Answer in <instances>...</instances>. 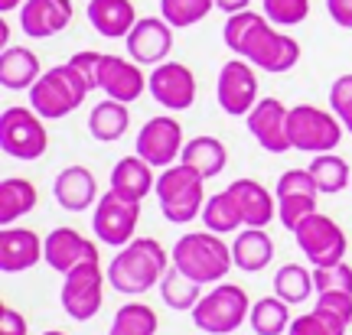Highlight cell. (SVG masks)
I'll list each match as a JSON object with an SVG mask.
<instances>
[{
	"instance_id": "1",
	"label": "cell",
	"mask_w": 352,
	"mask_h": 335,
	"mask_svg": "<svg viewBox=\"0 0 352 335\" xmlns=\"http://www.w3.org/2000/svg\"><path fill=\"white\" fill-rule=\"evenodd\" d=\"M173 257L157 238H134L131 244L118 248L114 261L108 264V284L124 293V297H140L153 286H160L164 273L170 270Z\"/></svg>"
},
{
	"instance_id": "2",
	"label": "cell",
	"mask_w": 352,
	"mask_h": 335,
	"mask_svg": "<svg viewBox=\"0 0 352 335\" xmlns=\"http://www.w3.org/2000/svg\"><path fill=\"white\" fill-rule=\"evenodd\" d=\"M170 257H173V267H179L189 280H196L202 286L222 284L228 270L235 267L232 244H226L222 235H215V231H189V235H183L173 244Z\"/></svg>"
},
{
	"instance_id": "3",
	"label": "cell",
	"mask_w": 352,
	"mask_h": 335,
	"mask_svg": "<svg viewBox=\"0 0 352 335\" xmlns=\"http://www.w3.org/2000/svg\"><path fill=\"white\" fill-rule=\"evenodd\" d=\"M202 183H206V179H202L192 166H186V163H173V166H166V170L157 173L153 196L160 202V211H164L166 222L189 224L192 218H199L202 205L209 199Z\"/></svg>"
},
{
	"instance_id": "4",
	"label": "cell",
	"mask_w": 352,
	"mask_h": 335,
	"mask_svg": "<svg viewBox=\"0 0 352 335\" xmlns=\"http://www.w3.org/2000/svg\"><path fill=\"white\" fill-rule=\"evenodd\" d=\"M85 78L76 72L72 62L52 65L39 75V82L30 88V108L43 117V121H59V117H69V114L82 108V101L88 98Z\"/></svg>"
},
{
	"instance_id": "5",
	"label": "cell",
	"mask_w": 352,
	"mask_h": 335,
	"mask_svg": "<svg viewBox=\"0 0 352 335\" xmlns=\"http://www.w3.org/2000/svg\"><path fill=\"white\" fill-rule=\"evenodd\" d=\"M252 312V299L239 284H215L192 310V323L206 335H232Z\"/></svg>"
},
{
	"instance_id": "6",
	"label": "cell",
	"mask_w": 352,
	"mask_h": 335,
	"mask_svg": "<svg viewBox=\"0 0 352 335\" xmlns=\"http://www.w3.org/2000/svg\"><path fill=\"white\" fill-rule=\"evenodd\" d=\"M287 130H290V147L300 150V153H333L340 147L346 124L327 108H316V104H294L287 117Z\"/></svg>"
},
{
	"instance_id": "7",
	"label": "cell",
	"mask_w": 352,
	"mask_h": 335,
	"mask_svg": "<svg viewBox=\"0 0 352 335\" xmlns=\"http://www.w3.org/2000/svg\"><path fill=\"white\" fill-rule=\"evenodd\" d=\"M239 56L248 59L261 72L280 75V72H290L294 65L300 62V43L294 36H287V33H280L267 16H261L254 23V30L248 33V39L241 43Z\"/></svg>"
},
{
	"instance_id": "8",
	"label": "cell",
	"mask_w": 352,
	"mask_h": 335,
	"mask_svg": "<svg viewBox=\"0 0 352 335\" xmlns=\"http://www.w3.org/2000/svg\"><path fill=\"white\" fill-rule=\"evenodd\" d=\"M0 150L13 160L33 163L46 157L50 150V130L33 108H7L0 114Z\"/></svg>"
},
{
	"instance_id": "9",
	"label": "cell",
	"mask_w": 352,
	"mask_h": 335,
	"mask_svg": "<svg viewBox=\"0 0 352 335\" xmlns=\"http://www.w3.org/2000/svg\"><path fill=\"white\" fill-rule=\"evenodd\" d=\"M104 284H108V273L101 270L98 261L78 264L76 270H69L63 277V290H59V303L69 319L76 323H88L95 319L104 303Z\"/></svg>"
},
{
	"instance_id": "10",
	"label": "cell",
	"mask_w": 352,
	"mask_h": 335,
	"mask_svg": "<svg viewBox=\"0 0 352 335\" xmlns=\"http://www.w3.org/2000/svg\"><path fill=\"white\" fill-rule=\"evenodd\" d=\"M140 222V202L124 199L118 196L114 189H108L104 196L95 205V215H91V228H95V238L108 248H124L134 241V231H138Z\"/></svg>"
},
{
	"instance_id": "11",
	"label": "cell",
	"mask_w": 352,
	"mask_h": 335,
	"mask_svg": "<svg viewBox=\"0 0 352 335\" xmlns=\"http://www.w3.org/2000/svg\"><path fill=\"white\" fill-rule=\"evenodd\" d=\"M294 238L310 267H333V264L346 261V231L323 211H314L307 222H300Z\"/></svg>"
},
{
	"instance_id": "12",
	"label": "cell",
	"mask_w": 352,
	"mask_h": 335,
	"mask_svg": "<svg viewBox=\"0 0 352 335\" xmlns=\"http://www.w3.org/2000/svg\"><path fill=\"white\" fill-rule=\"evenodd\" d=\"M215 101L228 117H248L254 104H258V72L248 59H228L219 69V82H215Z\"/></svg>"
},
{
	"instance_id": "13",
	"label": "cell",
	"mask_w": 352,
	"mask_h": 335,
	"mask_svg": "<svg viewBox=\"0 0 352 335\" xmlns=\"http://www.w3.org/2000/svg\"><path fill=\"white\" fill-rule=\"evenodd\" d=\"M183 147H186L183 124L176 121L173 114H157V117H151L147 124L140 127L138 143H134L138 157H144L153 170H166V166L179 163Z\"/></svg>"
},
{
	"instance_id": "14",
	"label": "cell",
	"mask_w": 352,
	"mask_h": 335,
	"mask_svg": "<svg viewBox=\"0 0 352 335\" xmlns=\"http://www.w3.org/2000/svg\"><path fill=\"white\" fill-rule=\"evenodd\" d=\"M147 91L166 111H186L196 101V75L189 65L166 59V62L153 65V72L147 75Z\"/></svg>"
},
{
	"instance_id": "15",
	"label": "cell",
	"mask_w": 352,
	"mask_h": 335,
	"mask_svg": "<svg viewBox=\"0 0 352 335\" xmlns=\"http://www.w3.org/2000/svg\"><path fill=\"white\" fill-rule=\"evenodd\" d=\"M287 117H290V108L280 98H261L248 111L245 124H248V134L258 140L261 150H267V153H287V150H294L290 147Z\"/></svg>"
},
{
	"instance_id": "16",
	"label": "cell",
	"mask_w": 352,
	"mask_h": 335,
	"mask_svg": "<svg viewBox=\"0 0 352 335\" xmlns=\"http://www.w3.org/2000/svg\"><path fill=\"white\" fill-rule=\"evenodd\" d=\"M127 56L140 65H160L173 49V26L164 16H140L124 39Z\"/></svg>"
},
{
	"instance_id": "17",
	"label": "cell",
	"mask_w": 352,
	"mask_h": 335,
	"mask_svg": "<svg viewBox=\"0 0 352 335\" xmlns=\"http://www.w3.org/2000/svg\"><path fill=\"white\" fill-rule=\"evenodd\" d=\"M98 91H104V98L114 101H138L147 91V75L140 72V62H134L131 56H111L104 52V62H101V82Z\"/></svg>"
},
{
	"instance_id": "18",
	"label": "cell",
	"mask_w": 352,
	"mask_h": 335,
	"mask_svg": "<svg viewBox=\"0 0 352 335\" xmlns=\"http://www.w3.org/2000/svg\"><path fill=\"white\" fill-rule=\"evenodd\" d=\"M46 261V238H39L30 228H0V270L7 273H23Z\"/></svg>"
},
{
	"instance_id": "19",
	"label": "cell",
	"mask_w": 352,
	"mask_h": 335,
	"mask_svg": "<svg viewBox=\"0 0 352 335\" xmlns=\"http://www.w3.org/2000/svg\"><path fill=\"white\" fill-rule=\"evenodd\" d=\"M88 261H101L98 244L88 241L85 235H78L76 228H52L46 235V264H50L56 273H69L76 270L78 264Z\"/></svg>"
},
{
	"instance_id": "20",
	"label": "cell",
	"mask_w": 352,
	"mask_h": 335,
	"mask_svg": "<svg viewBox=\"0 0 352 335\" xmlns=\"http://www.w3.org/2000/svg\"><path fill=\"white\" fill-rule=\"evenodd\" d=\"M72 0H26L20 7V30L30 39H52L72 23Z\"/></svg>"
},
{
	"instance_id": "21",
	"label": "cell",
	"mask_w": 352,
	"mask_h": 335,
	"mask_svg": "<svg viewBox=\"0 0 352 335\" xmlns=\"http://www.w3.org/2000/svg\"><path fill=\"white\" fill-rule=\"evenodd\" d=\"M228 192L239 202V211L245 218V228H267L277 218V196H271V189L252 179V176H241L235 179Z\"/></svg>"
},
{
	"instance_id": "22",
	"label": "cell",
	"mask_w": 352,
	"mask_h": 335,
	"mask_svg": "<svg viewBox=\"0 0 352 335\" xmlns=\"http://www.w3.org/2000/svg\"><path fill=\"white\" fill-rule=\"evenodd\" d=\"M52 196L65 211H88V205H98V183L88 166H65L52 179Z\"/></svg>"
},
{
	"instance_id": "23",
	"label": "cell",
	"mask_w": 352,
	"mask_h": 335,
	"mask_svg": "<svg viewBox=\"0 0 352 335\" xmlns=\"http://www.w3.org/2000/svg\"><path fill=\"white\" fill-rule=\"evenodd\" d=\"M88 23L104 39H127L138 23V10L131 0H88Z\"/></svg>"
},
{
	"instance_id": "24",
	"label": "cell",
	"mask_w": 352,
	"mask_h": 335,
	"mask_svg": "<svg viewBox=\"0 0 352 335\" xmlns=\"http://www.w3.org/2000/svg\"><path fill=\"white\" fill-rule=\"evenodd\" d=\"M111 189L118 196L124 199H134V202H144L157 189V170L144 157H124V160L114 163L111 170Z\"/></svg>"
},
{
	"instance_id": "25",
	"label": "cell",
	"mask_w": 352,
	"mask_h": 335,
	"mask_svg": "<svg viewBox=\"0 0 352 335\" xmlns=\"http://www.w3.org/2000/svg\"><path fill=\"white\" fill-rule=\"evenodd\" d=\"M39 56L26 46H7L0 52V85L7 91H30L39 82Z\"/></svg>"
},
{
	"instance_id": "26",
	"label": "cell",
	"mask_w": 352,
	"mask_h": 335,
	"mask_svg": "<svg viewBox=\"0 0 352 335\" xmlns=\"http://www.w3.org/2000/svg\"><path fill=\"white\" fill-rule=\"evenodd\" d=\"M232 257L241 273H261L274 257V241L264 228H245L232 241Z\"/></svg>"
},
{
	"instance_id": "27",
	"label": "cell",
	"mask_w": 352,
	"mask_h": 335,
	"mask_svg": "<svg viewBox=\"0 0 352 335\" xmlns=\"http://www.w3.org/2000/svg\"><path fill=\"white\" fill-rule=\"evenodd\" d=\"M39 202V192L36 186L23 179V176H3L0 183V224L10 228L13 222H20L23 215L36 209Z\"/></svg>"
},
{
	"instance_id": "28",
	"label": "cell",
	"mask_w": 352,
	"mask_h": 335,
	"mask_svg": "<svg viewBox=\"0 0 352 335\" xmlns=\"http://www.w3.org/2000/svg\"><path fill=\"white\" fill-rule=\"evenodd\" d=\"M179 163L192 166V170H196L202 179H212V176H219L222 170H226L228 150H226V143H222L219 137L202 134V137H192V140H186V147H183V157H179Z\"/></svg>"
},
{
	"instance_id": "29",
	"label": "cell",
	"mask_w": 352,
	"mask_h": 335,
	"mask_svg": "<svg viewBox=\"0 0 352 335\" xmlns=\"http://www.w3.org/2000/svg\"><path fill=\"white\" fill-rule=\"evenodd\" d=\"M127 127H131V111H127L124 101L104 98L88 114V134L95 137V140H101V143L121 140L127 134Z\"/></svg>"
},
{
	"instance_id": "30",
	"label": "cell",
	"mask_w": 352,
	"mask_h": 335,
	"mask_svg": "<svg viewBox=\"0 0 352 335\" xmlns=\"http://www.w3.org/2000/svg\"><path fill=\"white\" fill-rule=\"evenodd\" d=\"M199 218H202V224H206V231H215V235H232V231L245 228L239 202H235V196H232L228 189H222V192H215V196L206 199Z\"/></svg>"
},
{
	"instance_id": "31",
	"label": "cell",
	"mask_w": 352,
	"mask_h": 335,
	"mask_svg": "<svg viewBox=\"0 0 352 335\" xmlns=\"http://www.w3.org/2000/svg\"><path fill=\"white\" fill-rule=\"evenodd\" d=\"M307 170L314 176L320 196H336V192H342L346 186H352V170L340 153H316Z\"/></svg>"
},
{
	"instance_id": "32",
	"label": "cell",
	"mask_w": 352,
	"mask_h": 335,
	"mask_svg": "<svg viewBox=\"0 0 352 335\" xmlns=\"http://www.w3.org/2000/svg\"><path fill=\"white\" fill-rule=\"evenodd\" d=\"M157 290H160V297H164L166 306L176 312H192L202 299V284L189 280L186 273L179 270V267H173V264H170V270L164 273V280H160Z\"/></svg>"
},
{
	"instance_id": "33",
	"label": "cell",
	"mask_w": 352,
	"mask_h": 335,
	"mask_svg": "<svg viewBox=\"0 0 352 335\" xmlns=\"http://www.w3.org/2000/svg\"><path fill=\"white\" fill-rule=\"evenodd\" d=\"M290 303L277 297H261L258 303H252L248 312V325L254 329V335H284L290 329Z\"/></svg>"
},
{
	"instance_id": "34",
	"label": "cell",
	"mask_w": 352,
	"mask_h": 335,
	"mask_svg": "<svg viewBox=\"0 0 352 335\" xmlns=\"http://www.w3.org/2000/svg\"><path fill=\"white\" fill-rule=\"evenodd\" d=\"M274 293L284 299V303H290V306L307 303V299L316 293L314 270H310V267H303V264H284V267H277Z\"/></svg>"
},
{
	"instance_id": "35",
	"label": "cell",
	"mask_w": 352,
	"mask_h": 335,
	"mask_svg": "<svg viewBox=\"0 0 352 335\" xmlns=\"http://www.w3.org/2000/svg\"><path fill=\"white\" fill-rule=\"evenodd\" d=\"M157 329H160V316H157V310L147 306V303L131 299V303H124L121 310L114 312L108 335H157Z\"/></svg>"
},
{
	"instance_id": "36",
	"label": "cell",
	"mask_w": 352,
	"mask_h": 335,
	"mask_svg": "<svg viewBox=\"0 0 352 335\" xmlns=\"http://www.w3.org/2000/svg\"><path fill=\"white\" fill-rule=\"evenodd\" d=\"M212 10L215 0H160V16L173 30H186V26L202 23Z\"/></svg>"
},
{
	"instance_id": "37",
	"label": "cell",
	"mask_w": 352,
	"mask_h": 335,
	"mask_svg": "<svg viewBox=\"0 0 352 335\" xmlns=\"http://www.w3.org/2000/svg\"><path fill=\"white\" fill-rule=\"evenodd\" d=\"M346 329H349V325L340 323L336 316H329V312L314 306L310 312H300V316L290 323L287 335H346Z\"/></svg>"
},
{
	"instance_id": "38",
	"label": "cell",
	"mask_w": 352,
	"mask_h": 335,
	"mask_svg": "<svg viewBox=\"0 0 352 335\" xmlns=\"http://www.w3.org/2000/svg\"><path fill=\"white\" fill-rule=\"evenodd\" d=\"M261 7L274 26H300L310 16V0H261Z\"/></svg>"
},
{
	"instance_id": "39",
	"label": "cell",
	"mask_w": 352,
	"mask_h": 335,
	"mask_svg": "<svg viewBox=\"0 0 352 335\" xmlns=\"http://www.w3.org/2000/svg\"><path fill=\"white\" fill-rule=\"evenodd\" d=\"M316 211V196H284L277 199V218L287 228L290 235L300 228V222H307Z\"/></svg>"
},
{
	"instance_id": "40",
	"label": "cell",
	"mask_w": 352,
	"mask_h": 335,
	"mask_svg": "<svg viewBox=\"0 0 352 335\" xmlns=\"http://www.w3.org/2000/svg\"><path fill=\"white\" fill-rule=\"evenodd\" d=\"M316 293H352V267L346 261L333 267H314Z\"/></svg>"
},
{
	"instance_id": "41",
	"label": "cell",
	"mask_w": 352,
	"mask_h": 335,
	"mask_svg": "<svg viewBox=\"0 0 352 335\" xmlns=\"http://www.w3.org/2000/svg\"><path fill=\"white\" fill-rule=\"evenodd\" d=\"M264 13H254V10H241V13H228V20H226V30H222V39H226V46L235 56H239L241 49V43L248 39V33L254 30V23L261 20Z\"/></svg>"
},
{
	"instance_id": "42",
	"label": "cell",
	"mask_w": 352,
	"mask_h": 335,
	"mask_svg": "<svg viewBox=\"0 0 352 335\" xmlns=\"http://www.w3.org/2000/svg\"><path fill=\"white\" fill-rule=\"evenodd\" d=\"M274 196L277 199H284V196H320V189H316L310 170H284L274 186Z\"/></svg>"
},
{
	"instance_id": "43",
	"label": "cell",
	"mask_w": 352,
	"mask_h": 335,
	"mask_svg": "<svg viewBox=\"0 0 352 335\" xmlns=\"http://www.w3.org/2000/svg\"><path fill=\"white\" fill-rule=\"evenodd\" d=\"M329 111L340 117L342 124H352V75H340L329 88Z\"/></svg>"
},
{
	"instance_id": "44",
	"label": "cell",
	"mask_w": 352,
	"mask_h": 335,
	"mask_svg": "<svg viewBox=\"0 0 352 335\" xmlns=\"http://www.w3.org/2000/svg\"><path fill=\"white\" fill-rule=\"evenodd\" d=\"M69 62L76 65V72L85 78L88 91H98V82H101V62H104V52H95V49H82L76 52Z\"/></svg>"
},
{
	"instance_id": "45",
	"label": "cell",
	"mask_w": 352,
	"mask_h": 335,
	"mask_svg": "<svg viewBox=\"0 0 352 335\" xmlns=\"http://www.w3.org/2000/svg\"><path fill=\"white\" fill-rule=\"evenodd\" d=\"M316 310L336 316L340 323H352V293H316Z\"/></svg>"
},
{
	"instance_id": "46",
	"label": "cell",
	"mask_w": 352,
	"mask_h": 335,
	"mask_svg": "<svg viewBox=\"0 0 352 335\" xmlns=\"http://www.w3.org/2000/svg\"><path fill=\"white\" fill-rule=\"evenodd\" d=\"M26 332H30L26 316L3 303V306H0V335H26Z\"/></svg>"
},
{
	"instance_id": "47",
	"label": "cell",
	"mask_w": 352,
	"mask_h": 335,
	"mask_svg": "<svg viewBox=\"0 0 352 335\" xmlns=\"http://www.w3.org/2000/svg\"><path fill=\"white\" fill-rule=\"evenodd\" d=\"M329 20L342 30H352V0H327Z\"/></svg>"
},
{
	"instance_id": "48",
	"label": "cell",
	"mask_w": 352,
	"mask_h": 335,
	"mask_svg": "<svg viewBox=\"0 0 352 335\" xmlns=\"http://www.w3.org/2000/svg\"><path fill=\"white\" fill-rule=\"evenodd\" d=\"M215 7L222 13H241L252 7V0H215Z\"/></svg>"
},
{
	"instance_id": "49",
	"label": "cell",
	"mask_w": 352,
	"mask_h": 335,
	"mask_svg": "<svg viewBox=\"0 0 352 335\" xmlns=\"http://www.w3.org/2000/svg\"><path fill=\"white\" fill-rule=\"evenodd\" d=\"M23 3H26V0H0V10H3V13H10V10H20Z\"/></svg>"
},
{
	"instance_id": "50",
	"label": "cell",
	"mask_w": 352,
	"mask_h": 335,
	"mask_svg": "<svg viewBox=\"0 0 352 335\" xmlns=\"http://www.w3.org/2000/svg\"><path fill=\"white\" fill-rule=\"evenodd\" d=\"M43 335H65V332H59V329H50V332H43Z\"/></svg>"
},
{
	"instance_id": "51",
	"label": "cell",
	"mask_w": 352,
	"mask_h": 335,
	"mask_svg": "<svg viewBox=\"0 0 352 335\" xmlns=\"http://www.w3.org/2000/svg\"><path fill=\"white\" fill-rule=\"evenodd\" d=\"M346 130H349V137H352V124H346Z\"/></svg>"
},
{
	"instance_id": "52",
	"label": "cell",
	"mask_w": 352,
	"mask_h": 335,
	"mask_svg": "<svg viewBox=\"0 0 352 335\" xmlns=\"http://www.w3.org/2000/svg\"><path fill=\"white\" fill-rule=\"evenodd\" d=\"M349 189H352V186H349Z\"/></svg>"
}]
</instances>
